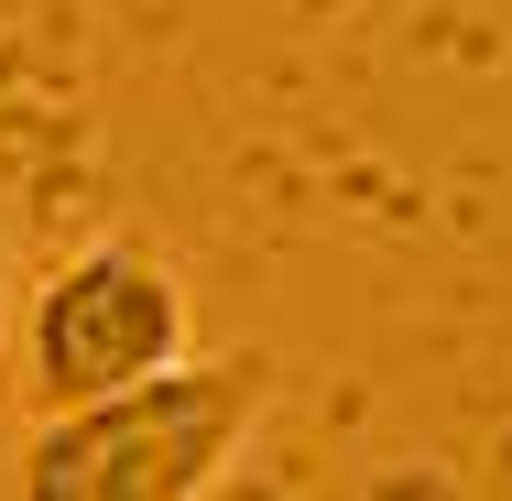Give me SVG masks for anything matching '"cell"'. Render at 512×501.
<instances>
[{"label": "cell", "mask_w": 512, "mask_h": 501, "mask_svg": "<svg viewBox=\"0 0 512 501\" xmlns=\"http://www.w3.org/2000/svg\"><path fill=\"white\" fill-rule=\"evenodd\" d=\"M273 414V349H186L109 403L33 414L22 491L33 501H197L240 469L251 425Z\"/></svg>", "instance_id": "6da1fadb"}, {"label": "cell", "mask_w": 512, "mask_h": 501, "mask_svg": "<svg viewBox=\"0 0 512 501\" xmlns=\"http://www.w3.org/2000/svg\"><path fill=\"white\" fill-rule=\"evenodd\" d=\"M186 349H197L186 273L164 251H142V240H88L22 295V403L33 414L109 403L120 382H142V371H164Z\"/></svg>", "instance_id": "7a4b0ae2"}, {"label": "cell", "mask_w": 512, "mask_h": 501, "mask_svg": "<svg viewBox=\"0 0 512 501\" xmlns=\"http://www.w3.org/2000/svg\"><path fill=\"white\" fill-rule=\"evenodd\" d=\"M0 295H11V262H0Z\"/></svg>", "instance_id": "3957f363"}]
</instances>
